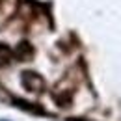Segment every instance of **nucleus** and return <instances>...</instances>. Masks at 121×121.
<instances>
[{
	"mask_svg": "<svg viewBox=\"0 0 121 121\" xmlns=\"http://www.w3.org/2000/svg\"><path fill=\"white\" fill-rule=\"evenodd\" d=\"M17 56L21 58V60H26V58H30L32 56V48L28 43H21L19 48H17Z\"/></svg>",
	"mask_w": 121,
	"mask_h": 121,
	"instance_id": "f03ea898",
	"label": "nucleus"
},
{
	"mask_svg": "<svg viewBox=\"0 0 121 121\" xmlns=\"http://www.w3.org/2000/svg\"><path fill=\"white\" fill-rule=\"evenodd\" d=\"M22 82H24V86H26L30 91H39L41 88H43V80H41V76H37L35 73H24Z\"/></svg>",
	"mask_w": 121,
	"mask_h": 121,
	"instance_id": "f257e3e1",
	"label": "nucleus"
},
{
	"mask_svg": "<svg viewBox=\"0 0 121 121\" xmlns=\"http://www.w3.org/2000/svg\"><path fill=\"white\" fill-rule=\"evenodd\" d=\"M9 58H11V50L6 45L0 43V65H6V63L9 61Z\"/></svg>",
	"mask_w": 121,
	"mask_h": 121,
	"instance_id": "7ed1b4c3",
	"label": "nucleus"
}]
</instances>
